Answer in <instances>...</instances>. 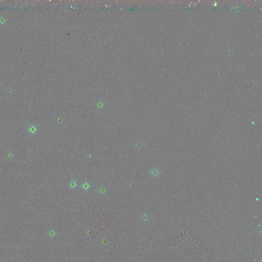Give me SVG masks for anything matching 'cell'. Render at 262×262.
I'll return each instance as SVG.
<instances>
[{"label": "cell", "instance_id": "5b68a950", "mask_svg": "<svg viewBox=\"0 0 262 262\" xmlns=\"http://www.w3.org/2000/svg\"><path fill=\"white\" fill-rule=\"evenodd\" d=\"M135 146L136 149L137 150H141L144 146V142L143 141L139 140L136 142Z\"/></svg>", "mask_w": 262, "mask_h": 262}, {"label": "cell", "instance_id": "7a4b0ae2", "mask_svg": "<svg viewBox=\"0 0 262 262\" xmlns=\"http://www.w3.org/2000/svg\"><path fill=\"white\" fill-rule=\"evenodd\" d=\"M80 187L85 192L87 193L91 188V183L87 181H85L82 182L80 185Z\"/></svg>", "mask_w": 262, "mask_h": 262}, {"label": "cell", "instance_id": "277c9868", "mask_svg": "<svg viewBox=\"0 0 262 262\" xmlns=\"http://www.w3.org/2000/svg\"><path fill=\"white\" fill-rule=\"evenodd\" d=\"M108 191L107 187L105 186H100L98 187V188L97 189V193L98 194H101V195H104L106 194L107 192Z\"/></svg>", "mask_w": 262, "mask_h": 262}, {"label": "cell", "instance_id": "6da1fadb", "mask_svg": "<svg viewBox=\"0 0 262 262\" xmlns=\"http://www.w3.org/2000/svg\"><path fill=\"white\" fill-rule=\"evenodd\" d=\"M149 173L150 175L153 178L159 177L161 175V170L160 169L155 166L150 169Z\"/></svg>", "mask_w": 262, "mask_h": 262}, {"label": "cell", "instance_id": "3957f363", "mask_svg": "<svg viewBox=\"0 0 262 262\" xmlns=\"http://www.w3.org/2000/svg\"><path fill=\"white\" fill-rule=\"evenodd\" d=\"M68 187L70 190H75L78 187V182L76 179H72L69 182Z\"/></svg>", "mask_w": 262, "mask_h": 262}]
</instances>
